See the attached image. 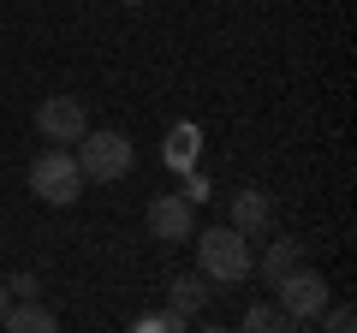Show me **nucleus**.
I'll return each instance as SVG.
<instances>
[{
    "mask_svg": "<svg viewBox=\"0 0 357 333\" xmlns=\"http://www.w3.org/2000/svg\"><path fill=\"white\" fill-rule=\"evenodd\" d=\"M197 268H203L215 286H238V280L256 274V250H250V238H244L238 226H208L203 238H197Z\"/></svg>",
    "mask_w": 357,
    "mask_h": 333,
    "instance_id": "1",
    "label": "nucleus"
},
{
    "mask_svg": "<svg viewBox=\"0 0 357 333\" xmlns=\"http://www.w3.org/2000/svg\"><path fill=\"white\" fill-rule=\"evenodd\" d=\"M30 191L42 196V203L66 208L84 196V166H77V155L66 149V143H54V149H42L36 161H30Z\"/></svg>",
    "mask_w": 357,
    "mask_h": 333,
    "instance_id": "2",
    "label": "nucleus"
},
{
    "mask_svg": "<svg viewBox=\"0 0 357 333\" xmlns=\"http://www.w3.org/2000/svg\"><path fill=\"white\" fill-rule=\"evenodd\" d=\"M77 149H84L77 155L84 179H96V185H114V179L131 173V137H119V131H84Z\"/></svg>",
    "mask_w": 357,
    "mask_h": 333,
    "instance_id": "3",
    "label": "nucleus"
},
{
    "mask_svg": "<svg viewBox=\"0 0 357 333\" xmlns=\"http://www.w3.org/2000/svg\"><path fill=\"white\" fill-rule=\"evenodd\" d=\"M274 297H280V309L292 316V327H304V321H316L321 309H328V280L298 262V268H286L280 280H274Z\"/></svg>",
    "mask_w": 357,
    "mask_h": 333,
    "instance_id": "4",
    "label": "nucleus"
},
{
    "mask_svg": "<svg viewBox=\"0 0 357 333\" xmlns=\"http://www.w3.org/2000/svg\"><path fill=\"white\" fill-rule=\"evenodd\" d=\"M36 131L48 143H77L89 131V114H84V102L77 95H48V102L36 107Z\"/></svg>",
    "mask_w": 357,
    "mask_h": 333,
    "instance_id": "5",
    "label": "nucleus"
},
{
    "mask_svg": "<svg viewBox=\"0 0 357 333\" xmlns=\"http://www.w3.org/2000/svg\"><path fill=\"white\" fill-rule=\"evenodd\" d=\"M149 232L161 244H191L197 203H191V196H155V203H149Z\"/></svg>",
    "mask_w": 357,
    "mask_h": 333,
    "instance_id": "6",
    "label": "nucleus"
},
{
    "mask_svg": "<svg viewBox=\"0 0 357 333\" xmlns=\"http://www.w3.org/2000/svg\"><path fill=\"white\" fill-rule=\"evenodd\" d=\"M54 327H60V316L48 304H36V297L6 304V316H0V333H54Z\"/></svg>",
    "mask_w": 357,
    "mask_h": 333,
    "instance_id": "7",
    "label": "nucleus"
},
{
    "mask_svg": "<svg viewBox=\"0 0 357 333\" xmlns=\"http://www.w3.org/2000/svg\"><path fill=\"white\" fill-rule=\"evenodd\" d=\"M232 226H238L244 238L268 232V226H274V203H268L262 191H238V196H232Z\"/></svg>",
    "mask_w": 357,
    "mask_h": 333,
    "instance_id": "8",
    "label": "nucleus"
},
{
    "mask_svg": "<svg viewBox=\"0 0 357 333\" xmlns=\"http://www.w3.org/2000/svg\"><path fill=\"white\" fill-rule=\"evenodd\" d=\"M197 143H203L197 125H173L167 131V166H173V173H191L197 166Z\"/></svg>",
    "mask_w": 357,
    "mask_h": 333,
    "instance_id": "9",
    "label": "nucleus"
},
{
    "mask_svg": "<svg viewBox=\"0 0 357 333\" xmlns=\"http://www.w3.org/2000/svg\"><path fill=\"white\" fill-rule=\"evenodd\" d=\"M203 304H208V274H178V280H173V316L191 321Z\"/></svg>",
    "mask_w": 357,
    "mask_h": 333,
    "instance_id": "10",
    "label": "nucleus"
},
{
    "mask_svg": "<svg viewBox=\"0 0 357 333\" xmlns=\"http://www.w3.org/2000/svg\"><path fill=\"white\" fill-rule=\"evenodd\" d=\"M298 262H304V244H298V238H274V244L262 250V262H256V268H262V274H268V286H274L286 268H298Z\"/></svg>",
    "mask_w": 357,
    "mask_h": 333,
    "instance_id": "11",
    "label": "nucleus"
},
{
    "mask_svg": "<svg viewBox=\"0 0 357 333\" xmlns=\"http://www.w3.org/2000/svg\"><path fill=\"white\" fill-rule=\"evenodd\" d=\"M244 327H250V333H268V327L280 333V327H292V316H286L280 304H250V309H244Z\"/></svg>",
    "mask_w": 357,
    "mask_h": 333,
    "instance_id": "12",
    "label": "nucleus"
},
{
    "mask_svg": "<svg viewBox=\"0 0 357 333\" xmlns=\"http://www.w3.org/2000/svg\"><path fill=\"white\" fill-rule=\"evenodd\" d=\"M316 321H321V327H333V333H351V327H357V309H351V304H340V309H321Z\"/></svg>",
    "mask_w": 357,
    "mask_h": 333,
    "instance_id": "13",
    "label": "nucleus"
},
{
    "mask_svg": "<svg viewBox=\"0 0 357 333\" xmlns=\"http://www.w3.org/2000/svg\"><path fill=\"white\" fill-rule=\"evenodd\" d=\"M6 292H13V297H36V274H13Z\"/></svg>",
    "mask_w": 357,
    "mask_h": 333,
    "instance_id": "14",
    "label": "nucleus"
},
{
    "mask_svg": "<svg viewBox=\"0 0 357 333\" xmlns=\"http://www.w3.org/2000/svg\"><path fill=\"white\" fill-rule=\"evenodd\" d=\"M185 196H191V203H203V196H208V179H203V173H191V185H185Z\"/></svg>",
    "mask_w": 357,
    "mask_h": 333,
    "instance_id": "15",
    "label": "nucleus"
},
{
    "mask_svg": "<svg viewBox=\"0 0 357 333\" xmlns=\"http://www.w3.org/2000/svg\"><path fill=\"white\" fill-rule=\"evenodd\" d=\"M6 304H13V292H6V286H0V316H6Z\"/></svg>",
    "mask_w": 357,
    "mask_h": 333,
    "instance_id": "16",
    "label": "nucleus"
},
{
    "mask_svg": "<svg viewBox=\"0 0 357 333\" xmlns=\"http://www.w3.org/2000/svg\"><path fill=\"white\" fill-rule=\"evenodd\" d=\"M119 6H149V0H119Z\"/></svg>",
    "mask_w": 357,
    "mask_h": 333,
    "instance_id": "17",
    "label": "nucleus"
}]
</instances>
